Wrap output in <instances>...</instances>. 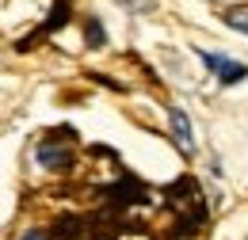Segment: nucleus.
<instances>
[{
  "instance_id": "1",
  "label": "nucleus",
  "mask_w": 248,
  "mask_h": 240,
  "mask_svg": "<svg viewBox=\"0 0 248 240\" xmlns=\"http://www.w3.org/2000/svg\"><path fill=\"white\" fill-rule=\"evenodd\" d=\"M199 58L206 61V69H214V73H217V80H221L225 88L248 76V69H245V65H237V61H225V58H217V54H199Z\"/></svg>"
},
{
  "instance_id": "2",
  "label": "nucleus",
  "mask_w": 248,
  "mask_h": 240,
  "mask_svg": "<svg viewBox=\"0 0 248 240\" xmlns=\"http://www.w3.org/2000/svg\"><path fill=\"white\" fill-rule=\"evenodd\" d=\"M168 119H172V134H176V141H180V152L191 156V152H195V134H191V119H187V111L172 107Z\"/></svg>"
},
{
  "instance_id": "3",
  "label": "nucleus",
  "mask_w": 248,
  "mask_h": 240,
  "mask_svg": "<svg viewBox=\"0 0 248 240\" xmlns=\"http://www.w3.org/2000/svg\"><path fill=\"white\" fill-rule=\"evenodd\" d=\"M225 23L233 30H241V34H248V4H233V8L225 12Z\"/></svg>"
}]
</instances>
